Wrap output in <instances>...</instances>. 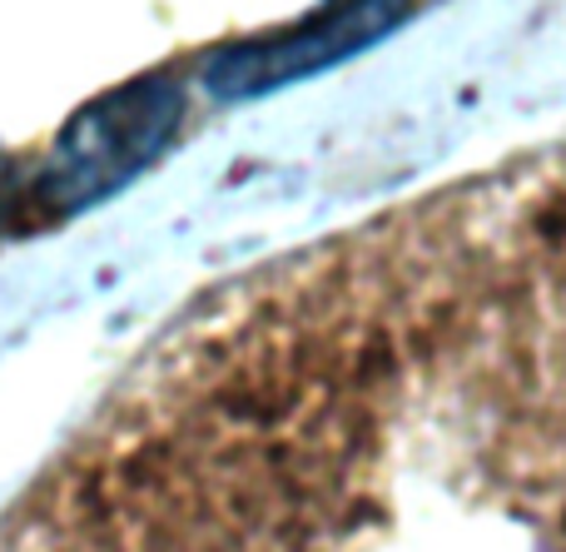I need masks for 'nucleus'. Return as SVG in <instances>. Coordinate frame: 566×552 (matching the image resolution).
Segmentation results:
<instances>
[{"instance_id": "f257e3e1", "label": "nucleus", "mask_w": 566, "mask_h": 552, "mask_svg": "<svg viewBox=\"0 0 566 552\" xmlns=\"http://www.w3.org/2000/svg\"><path fill=\"white\" fill-rule=\"evenodd\" d=\"M175 119L179 85H169V80H139V85H125L95 100L90 110H80L60 135L45 175L55 209L95 205L125 179H135L175 135Z\"/></svg>"}, {"instance_id": "f03ea898", "label": "nucleus", "mask_w": 566, "mask_h": 552, "mask_svg": "<svg viewBox=\"0 0 566 552\" xmlns=\"http://www.w3.org/2000/svg\"><path fill=\"white\" fill-rule=\"evenodd\" d=\"M408 10L412 0H333L318 15L298 20L293 30H274V35H259L249 45L214 55L205 80L224 100L264 95V90H279L289 80H303L323 65H338V60L358 55L363 45L388 35Z\"/></svg>"}]
</instances>
